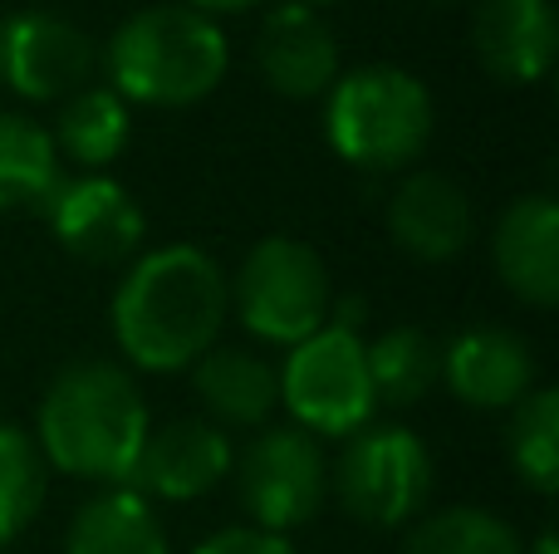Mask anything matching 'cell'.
<instances>
[{"instance_id":"1","label":"cell","mask_w":559,"mask_h":554,"mask_svg":"<svg viewBox=\"0 0 559 554\" xmlns=\"http://www.w3.org/2000/svg\"><path fill=\"white\" fill-rule=\"evenodd\" d=\"M226 320V270L202 245H163L138 255L108 304L118 353L147 373L192 369L206 349H216Z\"/></svg>"},{"instance_id":"2","label":"cell","mask_w":559,"mask_h":554,"mask_svg":"<svg viewBox=\"0 0 559 554\" xmlns=\"http://www.w3.org/2000/svg\"><path fill=\"white\" fill-rule=\"evenodd\" d=\"M147 402L123 363L79 359L49 378L35 418V447L45 467L74 481L128 486L147 442Z\"/></svg>"},{"instance_id":"3","label":"cell","mask_w":559,"mask_h":554,"mask_svg":"<svg viewBox=\"0 0 559 554\" xmlns=\"http://www.w3.org/2000/svg\"><path fill=\"white\" fill-rule=\"evenodd\" d=\"M108 88L123 104L192 108L231 69L226 29L192 5H147L108 35Z\"/></svg>"},{"instance_id":"4","label":"cell","mask_w":559,"mask_h":554,"mask_svg":"<svg viewBox=\"0 0 559 554\" xmlns=\"http://www.w3.org/2000/svg\"><path fill=\"white\" fill-rule=\"evenodd\" d=\"M432 94L397 64H358L324 94L329 147L364 172H403L432 143Z\"/></svg>"},{"instance_id":"5","label":"cell","mask_w":559,"mask_h":554,"mask_svg":"<svg viewBox=\"0 0 559 554\" xmlns=\"http://www.w3.org/2000/svg\"><path fill=\"white\" fill-rule=\"evenodd\" d=\"M231 314L241 329L275 349H295L299 339L319 334L334 310L329 265L299 236H265L246 251L241 270L226 275Z\"/></svg>"},{"instance_id":"6","label":"cell","mask_w":559,"mask_h":554,"mask_svg":"<svg viewBox=\"0 0 559 554\" xmlns=\"http://www.w3.org/2000/svg\"><path fill=\"white\" fill-rule=\"evenodd\" d=\"M275 378L289 422L305 427L309 437H354L378 408L364 334H348L338 324H324L319 334L299 339L275 369Z\"/></svg>"},{"instance_id":"7","label":"cell","mask_w":559,"mask_h":554,"mask_svg":"<svg viewBox=\"0 0 559 554\" xmlns=\"http://www.w3.org/2000/svg\"><path fill=\"white\" fill-rule=\"evenodd\" d=\"M329 486L358 526H413L432 496V451L407 427H358L329 467Z\"/></svg>"},{"instance_id":"8","label":"cell","mask_w":559,"mask_h":554,"mask_svg":"<svg viewBox=\"0 0 559 554\" xmlns=\"http://www.w3.org/2000/svg\"><path fill=\"white\" fill-rule=\"evenodd\" d=\"M231 477L251 526L289 535V530L309 526L329 496L324 442L309 437L295 422H265L246 442V451H236Z\"/></svg>"},{"instance_id":"9","label":"cell","mask_w":559,"mask_h":554,"mask_svg":"<svg viewBox=\"0 0 559 554\" xmlns=\"http://www.w3.org/2000/svg\"><path fill=\"white\" fill-rule=\"evenodd\" d=\"M98 49L74 20L49 10H15L0 20V84L25 104H64L88 88Z\"/></svg>"},{"instance_id":"10","label":"cell","mask_w":559,"mask_h":554,"mask_svg":"<svg viewBox=\"0 0 559 554\" xmlns=\"http://www.w3.org/2000/svg\"><path fill=\"white\" fill-rule=\"evenodd\" d=\"M39 216L49 221V236L84 265H123L128 255L143 251L147 236L143 206L108 172L59 177V186L45 196Z\"/></svg>"},{"instance_id":"11","label":"cell","mask_w":559,"mask_h":554,"mask_svg":"<svg viewBox=\"0 0 559 554\" xmlns=\"http://www.w3.org/2000/svg\"><path fill=\"white\" fill-rule=\"evenodd\" d=\"M236 447L216 422L206 418H173L163 427H147L138 451V467L128 486L143 501H197L231 477Z\"/></svg>"},{"instance_id":"12","label":"cell","mask_w":559,"mask_h":554,"mask_svg":"<svg viewBox=\"0 0 559 554\" xmlns=\"http://www.w3.org/2000/svg\"><path fill=\"white\" fill-rule=\"evenodd\" d=\"M383 216L397 251H407L413 261H427V265L456 261L476 236V212L466 186L447 172H427V167L397 177Z\"/></svg>"},{"instance_id":"13","label":"cell","mask_w":559,"mask_h":554,"mask_svg":"<svg viewBox=\"0 0 559 554\" xmlns=\"http://www.w3.org/2000/svg\"><path fill=\"white\" fill-rule=\"evenodd\" d=\"M255 69H261L271 94L295 98V104L324 98L334 79L344 74L329 20L305 5H289V0L265 15L261 35H255Z\"/></svg>"},{"instance_id":"14","label":"cell","mask_w":559,"mask_h":554,"mask_svg":"<svg viewBox=\"0 0 559 554\" xmlns=\"http://www.w3.org/2000/svg\"><path fill=\"white\" fill-rule=\"evenodd\" d=\"M442 383L466 408H515L535 388L531 339H521L515 329H501V324L462 329L452 344H442Z\"/></svg>"},{"instance_id":"15","label":"cell","mask_w":559,"mask_h":554,"mask_svg":"<svg viewBox=\"0 0 559 554\" xmlns=\"http://www.w3.org/2000/svg\"><path fill=\"white\" fill-rule=\"evenodd\" d=\"M491 261L521 304L550 310L559 300V206L550 192L515 196L491 231Z\"/></svg>"},{"instance_id":"16","label":"cell","mask_w":559,"mask_h":554,"mask_svg":"<svg viewBox=\"0 0 559 554\" xmlns=\"http://www.w3.org/2000/svg\"><path fill=\"white\" fill-rule=\"evenodd\" d=\"M472 49L501 84H540L555 64L559 25L550 0H476Z\"/></svg>"},{"instance_id":"17","label":"cell","mask_w":559,"mask_h":554,"mask_svg":"<svg viewBox=\"0 0 559 554\" xmlns=\"http://www.w3.org/2000/svg\"><path fill=\"white\" fill-rule=\"evenodd\" d=\"M192 393L206 422H216L222 432H261L280 408L275 363L251 349H222V344L192 363Z\"/></svg>"},{"instance_id":"18","label":"cell","mask_w":559,"mask_h":554,"mask_svg":"<svg viewBox=\"0 0 559 554\" xmlns=\"http://www.w3.org/2000/svg\"><path fill=\"white\" fill-rule=\"evenodd\" d=\"M64 554H173V545L153 501H143L133 486H108L74 510Z\"/></svg>"},{"instance_id":"19","label":"cell","mask_w":559,"mask_h":554,"mask_svg":"<svg viewBox=\"0 0 559 554\" xmlns=\"http://www.w3.org/2000/svg\"><path fill=\"white\" fill-rule=\"evenodd\" d=\"M128 133H133L128 104L108 84H88V88H79V94H69L55 113V128H49L59 162L69 157V162L84 167V172L114 167L128 147Z\"/></svg>"},{"instance_id":"20","label":"cell","mask_w":559,"mask_h":554,"mask_svg":"<svg viewBox=\"0 0 559 554\" xmlns=\"http://www.w3.org/2000/svg\"><path fill=\"white\" fill-rule=\"evenodd\" d=\"M55 137L29 113H5L0 108V216L5 212H39L45 196L59 186Z\"/></svg>"},{"instance_id":"21","label":"cell","mask_w":559,"mask_h":554,"mask_svg":"<svg viewBox=\"0 0 559 554\" xmlns=\"http://www.w3.org/2000/svg\"><path fill=\"white\" fill-rule=\"evenodd\" d=\"M368 353V378H373V398L393 402V408H413L442 383V344L427 329L397 324V329L378 334L364 344Z\"/></svg>"},{"instance_id":"22","label":"cell","mask_w":559,"mask_h":554,"mask_svg":"<svg viewBox=\"0 0 559 554\" xmlns=\"http://www.w3.org/2000/svg\"><path fill=\"white\" fill-rule=\"evenodd\" d=\"M506 457H511L515 477L535 496H555L559 491V393L555 388H531L511 408Z\"/></svg>"},{"instance_id":"23","label":"cell","mask_w":559,"mask_h":554,"mask_svg":"<svg viewBox=\"0 0 559 554\" xmlns=\"http://www.w3.org/2000/svg\"><path fill=\"white\" fill-rule=\"evenodd\" d=\"M49 467L35 437L15 422H0V550H10L45 506Z\"/></svg>"},{"instance_id":"24","label":"cell","mask_w":559,"mask_h":554,"mask_svg":"<svg viewBox=\"0 0 559 554\" xmlns=\"http://www.w3.org/2000/svg\"><path fill=\"white\" fill-rule=\"evenodd\" d=\"M403 554H525L521 535L481 506H447L423 516L403 540Z\"/></svg>"},{"instance_id":"25","label":"cell","mask_w":559,"mask_h":554,"mask_svg":"<svg viewBox=\"0 0 559 554\" xmlns=\"http://www.w3.org/2000/svg\"><path fill=\"white\" fill-rule=\"evenodd\" d=\"M192 554H299L289 545V535H271V530L255 526H226L216 535H206Z\"/></svg>"},{"instance_id":"26","label":"cell","mask_w":559,"mask_h":554,"mask_svg":"<svg viewBox=\"0 0 559 554\" xmlns=\"http://www.w3.org/2000/svg\"><path fill=\"white\" fill-rule=\"evenodd\" d=\"M187 5L212 15V10H246V5H255V0H187Z\"/></svg>"},{"instance_id":"27","label":"cell","mask_w":559,"mask_h":554,"mask_svg":"<svg viewBox=\"0 0 559 554\" xmlns=\"http://www.w3.org/2000/svg\"><path fill=\"white\" fill-rule=\"evenodd\" d=\"M525 554H559V540H555V530H540V540H535Z\"/></svg>"},{"instance_id":"28","label":"cell","mask_w":559,"mask_h":554,"mask_svg":"<svg viewBox=\"0 0 559 554\" xmlns=\"http://www.w3.org/2000/svg\"><path fill=\"white\" fill-rule=\"evenodd\" d=\"M289 5H305V10H314V15H324V10L334 5V0H289Z\"/></svg>"},{"instance_id":"29","label":"cell","mask_w":559,"mask_h":554,"mask_svg":"<svg viewBox=\"0 0 559 554\" xmlns=\"http://www.w3.org/2000/svg\"><path fill=\"white\" fill-rule=\"evenodd\" d=\"M432 5H456V0H432Z\"/></svg>"},{"instance_id":"30","label":"cell","mask_w":559,"mask_h":554,"mask_svg":"<svg viewBox=\"0 0 559 554\" xmlns=\"http://www.w3.org/2000/svg\"><path fill=\"white\" fill-rule=\"evenodd\" d=\"M0 554H10V550H0Z\"/></svg>"}]
</instances>
